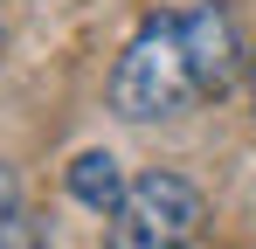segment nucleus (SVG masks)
<instances>
[{"label":"nucleus","mask_w":256,"mask_h":249,"mask_svg":"<svg viewBox=\"0 0 256 249\" xmlns=\"http://www.w3.org/2000/svg\"><path fill=\"white\" fill-rule=\"evenodd\" d=\"M187 104H208L187 14H152L111 70V111L132 124H152V118H180Z\"/></svg>","instance_id":"1"},{"label":"nucleus","mask_w":256,"mask_h":249,"mask_svg":"<svg viewBox=\"0 0 256 249\" xmlns=\"http://www.w3.org/2000/svg\"><path fill=\"white\" fill-rule=\"evenodd\" d=\"M201 222H208V201L187 173H138L125 187V201L104 214V249H194L201 242Z\"/></svg>","instance_id":"2"},{"label":"nucleus","mask_w":256,"mask_h":249,"mask_svg":"<svg viewBox=\"0 0 256 249\" xmlns=\"http://www.w3.org/2000/svg\"><path fill=\"white\" fill-rule=\"evenodd\" d=\"M125 166L111 160V152H104V146H90V152H76V160H70V194H76V201L84 208H97V214H111V208L125 201Z\"/></svg>","instance_id":"3"},{"label":"nucleus","mask_w":256,"mask_h":249,"mask_svg":"<svg viewBox=\"0 0 256 249\" xmlns=\"http://www.w3.org/2000/svg\"><path fill=\"white\" fill-rule=\"evenodd\" d=\"M0 249H42V222L21 194V173L0 160Z\"/></svg>","instance_id":"4"},{"label":"nucleus","mask_w":256,"mask_h":249,"mask_svg":"<svg viewBox=\"0 0 256 249\" xmlns=\"http://www.w3.org/2000/svg\"><path fill=\"white\" fill-rule=\"evenodd\" d=\"M250 97H256V56H250Z\"/></svg>","instance_id":"5"}]
</instances>
